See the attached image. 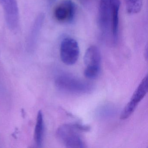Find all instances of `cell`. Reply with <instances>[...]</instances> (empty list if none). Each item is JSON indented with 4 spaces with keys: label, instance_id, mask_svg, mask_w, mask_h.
Listing matches in <instances>:
<instances>
[{
    "label": "cell",
    "instance_id": "obj_1",
    "mask_svg": "<svg viewBox=\"0 0 148 148\" xmlns=\"http://www.w3.org/2000/svg\"><path fill=\"white\" fill-rule=\"evenodd\" d=\"M90 130V126L79 123L63 125L58 129L57 137L67 148H84L85 144L79 133Z\"/></svg>",
    "mask_w": 148,
    "mask_h": 148
},
{
    "label": "cell",
    "instance_id": "obj_2",
    "mask_svg": "<svg viewBox=\"0 0 148 148\" xmlns=\"http://www.w3.org/2000/svg\"><path fill=\"white\" fill-rule=\"evenodd\" d=\"M84 63L86 66L84 74L90 79L95 78L99 74L101 57L99 49L95 45L88 47L84 56Z\"/></svg>",
    "mask_w": 148,
    "mask_h": 148
},
{
    "label": "cell",
    "instance_id": "obj_3",
    "mask_svg": "<svg viewBox=\"0 0 148 148\" xmlns=\"http://www.w3.org/2000/svg\"><path fill=\"white\" fill-rule=\"evenodd\" d=\"M79 49L76 40L70 37L62 40L60 47V56L62 62L67 65H72L78 59Z\"/></svg>",
    "mask_w": 148,
    "mask_h": 148
},
{
    "label": "cell",
    "instance_id": "obj_4",
    "mask_svg": "<svg viewBox=\"0 0 148 148\" xmlns=\"http://www.w3.org/2000/svg\"><path fill=\"white\" fill-rule=\"evenodd\" d=\"M148 78L146 75L141 81L133 93L130 100L122 111L120 118L122 120L128 119L134 112L139 102L144 97L148 92Z\"/></svg>",
    "mask_w": 148,
    "mask_h": 148
},
{
    "label": "cell",
    "instance_id": "obj_5",
    "mask_svg": "<svg viewBox=\"0 0 148 148\" xmlns=\"http://www.w3.org/2000/svg\"><path fill=\"white\" fill-rule=\"evenodd\" d=\"M77 10L76 4L72 0H63L55 8L53 15L59 22L71 23L75 18Z\"/></svg>",
    "mask_w": 148,
    "mask_h": 148
},
{
    "label": "cell",
    "instance_id": "obj_6",
    "mask_svg": "<svg viewBox=\"0 0 148 148\" xmlns=\"http://www.w3.org/2000/svg\"><path fill=\"white\" fill-rule=\"evenodd\" d=\"M5 16L8 27L12 30H16L19 23L18 6L16 0H0Z\"/></svg>",
    "mask_w": 148,
    "mask_h": 148
},
{
    "label": "cell",
    "instance_id": "obj_7",
    "mask_svg": "<svg viewBox=\"0 0 148 148\" xmlns=\"http://www.w3.org/2000/svg\"><path fill=\"white\" fill-rule=\"evenodd\" d=\"M112 0H100L99 8L98 22L102 33H107L111 28Z\"/></svg>",
    "mask_w": 148,
    "mask_h": 148
},
{
    "label": "cell",
    "instance_id": "obj_8",
    "mask_svg": "<svg viewBox=\"0 0 148 148\" xmlns=\"http://www.w3.org/2000/svg\"><path fill=\"white\" fill-rule=\"evenodd\" d=\"M120 6L119 0H112L110 29L113 43L115 44H116L118 40Z\"/></svg>",
    "mask_w": 148,
    "mask_h": 148
},
{
    "label": "cell",
    "instance_id": "obj_9",
    "mask_svg": "<svg viewBox=\"0 0 148 148\" xmlns=\"http://www.w3.org/2000/svg\"><path fill=\"white\" fill-rule=\"evenodd\" d=\"M45 16L42 13L40 14L35 19L32 27L30 34L27 39V44L29 46L33 47L35 45L38 40L40 29L44 22Z\"/></svg>",
    "mask_w": 148,
    "mask_h": 148
},
{
    "label": "cell",
    "instance_id": "obj_10",
    "mask_svg": "<svg viewBox=\"0 0 148 148\" xmlns=\"http://www.w3.org/2000/svg\"><path fill=\"white\" fill-rule=\"evenodd\" d=\"M56 84L57 86L60 89L71 91L79 90L82 89V86H84L79 81H76L75 79L64 77L58 78L56 79Z\"/></svg>",
    "mask_w": 148,
    "mask_h": 148
},
{
    "label": "cell",
    "instance_id": "obj_11",
    "mask_svg": "<svg viewBox=\"0 0 148 148\" xmlns=\"http://www.w3.org/2000/svg\"><path fill=\"white\" fill-rule=\"evenodd\" d=\"M44 124L43 114L39 111L37 115L36 125L34 130V138L36 145L38 147H41L43 142L44 135Z\"/></svg>",
    "mask_w": 148,
    "mask_h": 148
},
{
    "label": "cell",
    "instance_id": "obj_12",
    "mask_svg": "<svg viewBox=\"0 0 148 148\" xmlns=\"http://www.w3.org/2000/svg\"><path fill=\"white\" fill-rule=\"evenodd\" d=\"M125 8L129 14L139 13L142 10L143 0H125Z\"/></svg>",
    "mask_w": 148,
    "mask_h": 148
},
{
    "label": "cell",
    "instance_id": "obj_13",
    "mask_svg": "<svg viewBox=\"0 0 148 148\" xmlns=\"http://www.w3.org/2000/svg\"><path fill=\"white\" fill-rule=\"evenodd\" d=\"M56 1V0H48V1H49L50 4H52V3H54Z\"/></svg>",
    "mask_w": 148,
    "mask_h": 148
},
{
    "label": "cell",
    "instance_id": "obj_14",
    "mask_svg": "<svg viewBox=\"0 0 148 148\" xmlns=\"http://www.w3.org/2000/svg\"><path fill=\"white\" fill-rule=\"evenodd\" d=\"M82 3H85L88 1V0H79Z\"/></svg>",
    "mask_w": 148,
    "mask_h": 148
}]
</instances>
